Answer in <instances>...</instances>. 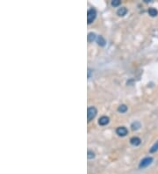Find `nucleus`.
I'll use <instances>...</instances> for the list:
<instances>
[{
    "label": "nucleus",
    "instance_id": "423d86ee",
    "mask_svg": "<svg viewBox=\"0 0 158 174\" xmlns=\"http://www.w3.org/2000/svg\"><path fill=\"white\" fill-rule=\"evenodd\" d=\"M141 140L139 138V137H132V138L130 139V143L132 145H133V146H139L140 144H141Z\"/></svg>",
    "mask_w": 158,
    "mask_h": 174
},
{
    "label": "nucleus",
    "instance_id": "f8f14e48",
    "mask_svg": "<svg viewBox=\"0 0 158 174\" xmlns=\"http://www.w3.org/2000/svg\"><path fill=\"white\" fill-rule=\"evenodd\" d=\"M88 40L90 42H92L93 40H97V37H96V34H95L94 33H90L88 34Z\"/></svg>",
    "mask_w": 158,
    "mask_h": 174
},
{
    "label": "nucleus",
    "instance_id": "1a4fd4ad",
    "mask_svg": "<svg viewBox=\"0 0 158 174\" xmlns=\"http://www.w3.org/2000/svg\"><path fill=\"white\" fill-rule=\"evenodd\" d=\"M149 14L151 16V17H156V16L158 15V11L155 8H149Z\"/></svg>",
    "mask_w": 158,
    "mask_h": 174
},
{
    "label": "nucleus",
    "instance_id": "9b49d317",
    "mask_svg": "<svg viewBox=\"0 0 158 174\" xmlns=\"http://www.w3.org/2000/svg\"><path fill=\"white\" fill-rule=\"evenodd\" d=\"M131 127L133 130H137V129H139L140 127H141V123L138 122V121H134V122L132 124Z\"/></svg>",
    "mask_w": 158,
    "mask_h": 174
},
{
    "label": "nucleus",
    "instance_id": "dca6fc26",
    "mask_svg": "<svg viewBox=\"0 0 158 174\" xmlns=\"http://www.w3.org/2000/svg\"><path fill=\"white\" fill-rule=\"evenodd\" d=\"M91 74H92V70H88V78H91Z\"/></svg>",
    "mask_w": 158,
    "mask_h": 174
},
{
    "label": "nucleus",
    "instance_id": "4468645a",
    "mask_svg": "<svg viewBox=\"0 0 158 174\" xmlns=\"http://www.w3.org/2000/svg\"><path fill=\"white\" fill-rule=\"evenodd\" d=\"M95 157V153L92 150H89L88 151V158L89 159H92Z\"/></svg>",
    "mask_w": 158,
    "mask_h": 174
},
{
    "label": "nucleus",
    "instance_id": "9d476101",
    "mask_svg": "<svg viewBox=\"0 0 158 174\" xmlns=\"http://www.w3.org/2000/svg\"><path fill=\"white\" fill-rule=\"evenodd\" d=\"M118 111L119 113H121V114H124L127 111V106H126V105H120L119 107H118Z\"/></svg>",
    "mask_w": 158,
    "mask_h": 174
},
{
    "label": "nucleus",
    "instance_id": "6e6552de",
    "mask_svg": "<svg viewBox=\"0 0 158 174\" xmlns=\"http://www.w3.org/2000/svg\"><path fill=\"white\" fill-rule=\"evenodd\" d=\"M127 13V9L126 7H121L119 8L118 11H117V14L119 16H125Z\"/></svg>",
    "mask_w": 158,
    "mask_h": 174
},
{
    "label": "nucleus",
    "instance_id": "39448f33",
    "mask_svg": "<svg viewBox=\"0 0 158 174\" xmlns=\"http://www.w3.org/2000/svg\"><path fill=\"white\" fill-rule=\"evenodd\" d=\"M109 123V118L107 116H102L99 118L98 120V124L101 126H105Z\"/></svg>",
    "mask_w": 158,
    "mask_h": 174
},
{
    "label": "nucleus",
    "instance_id": "f03ea898",
    "mask_svg": "<svg viewBox=\"0 0 158 174\" xmlns=\"http://www.w3.org/2000/svg\"><path fill=\"white\" fill-rule=\"evenodd\" d=\"M97 115V109L94 106H90L87 109V119L88 121L90 122L91 121L93 120L95 118V116Z\"/></svg>",
    "mask_w": 158,
    "mask_h": 174
},
{
    "label": "nucleus",
    "instance_id": "0eeeda50",
    "mask_svg": "<svg viewBox=\"0 0 158 174\" xmlns=\"http://www.w3.org/2000/svg\"><path fill=\"white\" fill-rule=\"evenodd\" d=\"M96 40H97V43H98L99 46H101V47H104V46H105V44H106L105 40L103 38V36H101V35L98 36Z\"/></svg>",
    "mask_w": 158,
    "mask_h": 174
},
{
    "label": "nucleus",
    "instance_id": "20e7f679",
    "mask_svg": "<svg viewBox=\"0 0 158 174\" xmlns=\"http://www.w3.org/2000/svg\"><path fill=\"white\" fill-rule=\"evenodd\" d=\"M116 134L119 136H126L128 134V130L125 127H119L116 128Z\"/></svg>",
    "mask_w": 158,
    "mask_h": 174
},
{
    "label": "nucleus",
    "instance_id": "7ed1b4c3",
    "mask_svg": "<svg viewBox=\"0 0 158 174\" xmlns=\"http://www.w3.org/2000/svg\"><path fill=\"white\" fill-rule=\"evenodd\" d=\"M152 162H153V158H152V157H145V158H143L142 160L141 161V163H140V165H139V167L140 168L148 167Z\"/></svg>",
    "mask_w": 158,
    "mask_h": 174
},
{
    "label": "nucleus",
    "instance_id": "f257e3e1",
    "mask_svg": "<svg viewBox=\"0 0 158 174\" xmlns=\"http://www.w3.org/2000/svg\"><path fill=\"white\" fill-rule=\"evenodd\" d=\"M97 17V11L95 9H92L88 10V13H87V22L88 24H92L93 21L95 20Z\"/></svg>",
    "mask_w": 158,
    "mask_h": 174
},
{
    "label": "nucleus",
    "instance_id": "2eb2a0df",
    "mask_svg": "<svg viewBox=\"0 0 158 174\" xmlns=\"http://www.w3.org/2000/svg\"><path fill=\"white\" fill-rule=\"evenodd\" d=\"M120 5V1L119 0H112V6H114V7H116V6H118V5Z\"/></svg>",
    "mask_w": 158,
    "mask_h": 174
},
{
    "label": "nucleus",
    "instance_id": "ddd939ff",
    "mask_svg": "<svg viewBox=\"0 0 158 174\" xmlns=\"http://www.w3.org/2000/svg\"><path fill=\"white\" fill-rule=\"evenodd\" d=\"M157 150H158V141L153 145V146L151 147V149H149V152H150V153H155V152H156Z\"/></svg>",
    "mask_w": 158,
    "mask_h": 174
}]
</instances>
